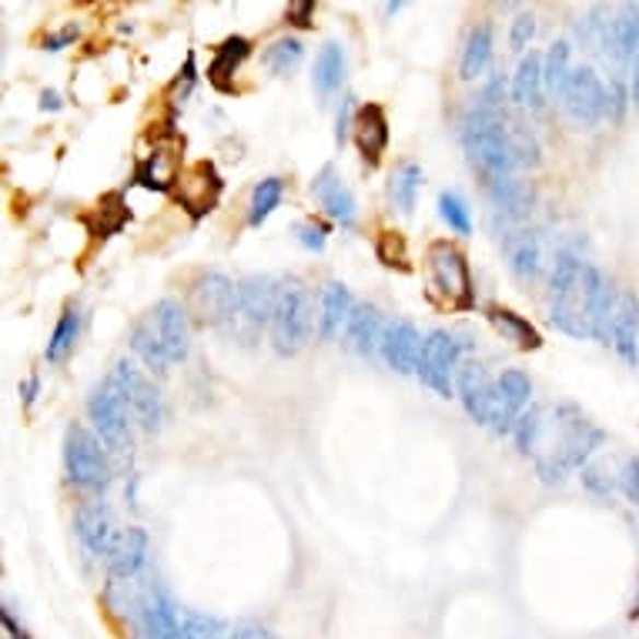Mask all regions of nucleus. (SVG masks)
<instances>
[{"mask_svg":"<svg viewBox=\"0 0 639 639\" xmlns=\"http://www.w3.org/2000/svg\"><path fill=\"white\" fill-rule=\"evenodd\" d=\"M345 71H348V61H345V47L328 40L318 57H315V71H312V88L318 97H332L341 81H345Z\"/></svg>","mask_w":639,"mask_h":639,"instance_id":"31","label":"nucleus"},{"mask_svg":"<svg viewBox=\"0 0 639 639\" xmlns=\"http://www.w3.org/2000/svg\"><path fill=\"white\" fill-rule=\"evenodd\" d=\"M0 623H4V629H8L11 639H34L31 629L14 616V606H11V603H4V609H0Z\"/></svg>","mask_w":639,"mask_h":639,"instance_id":"48","label":"nucleus"},{"mask_svg":"<svg viewBox=\"0 0 639 639\" xmlns=\"http://www.w3.org/2000/svg\"><path fill=\"white\" fill-rule=\"evenodd\" d=\"M221 195H224V178L218 174L214 161H198V164H191V167L182 174L178 188H174V201H178V205L185 208V214H188L191 221L208 218V214L218 208Z\"/></svg>","mask_w":639,"mask_h":639,"instance_id":"15","label":"nucleus"},{"mask_svg":"<svg viewBox=\"0 0 639 639\" xmlns=\"http://www.w3.org/2000/svg\"><path fill=\"white\" fill-rule=\"evenodd\" d=\"M502 248H506V258H509V268L519 275V278H539L543 268H546V248H543V239L536 228H526V224H506V235H502Z\"/></svg>","mask_w":639,"mask_h":639,"instance_id":"20","label":"nucleus"},{"mask_svg":"<svg viewBox=\"0 0 639 639\" xmlns=\"http://www.w3.org/2000/svg\"><path fill=\"white\" fill-rule=\"evenodd\" d=\"M255 44L242 34H231L224 37L218 47H214V57H211V65H208V81L211 88H218L221 94H231L235 91V74L245 68V61L252 57Z\"/></svg>","mask_w":639,"mask_h":639,"instance_id":"25","label":"nucleus"},{"mask_svg":"<svg viewBox=\"0 0 639 639\" xmlns=\"http://www.w3.org/2000/svg\"><path fill=\"white\" fill-rule=\"evenodd\" d=\"M629 97H632V104H639V54L629 65Z\"/></svg>","mask_w":639,"mask_h":639,"instance_id":"52","label":"nucleus"},{"mask_svg":"<svg viewBox=\"0 0 639 639\" xmlns=\"http://www.w3.org/2000/svg\"><path fill=\"white\" fill-rule=\"evenodd\" d=\"M312 195L332 221H338L341 228H356V218H359L356 195L338 178V171L332 164H325L312 178Z\"/></svg>","mask_w":639,"mask_h":639,"instance_id":"21","label":"nucleus"},{"mask_svg":"<svg viewBox=\"0 0 639 639\" xmlns=\"http://www.w3.org/2000/svg\"><path fill=\"white\" fill-rule=\"evenodd\" d=\"M559 101L566 107V114L583 128H593L606 118V104H609V91L603 84V78L590 68V65H579L569 71Z\"/></svg>","mask_w":639,"mask_h":639,"instance_id":"14","label":"nucleus"},{"mask_svg":"<svg viewBox=\"0 0 639 639\" xmlns=\"http://www.w3.org/2000/svg\"><path fill=\"white\" fill-rule=\"evenodd\" d=\"M352 138H356V148L362 154V161L369 167H375L388 148V118L382 104H362L356 111V125H352Z\"/></svg>","mask_w":639,"mask_h":639,"instance_id":"27","label":"nucleus"},{"mask_svg":"<svg viewBox=\"0 0 639 639\" xmlns=\"http://www.w3.org/2000/svg\"><path fill=\"white\" fill-rule=\"evenodd\" d=\"M455 395L462 398V409L469 413L473 422L499 435H512L515 422L530 409L533 382L522 369H502L499 375H489L479 362H462Z\"/></svg>","mask_w":639,"mask_h":639,"instance_id":"4","label":"nucleus"},{"mask_svg":"<svg viewBox=\"0 0 639 639\" xmlns=\"http://www.w3.org/2000/svg\"><path fill=\"white\" fill-rule=\"evenodd\" d=\"M231 639H278L275 632H268L265 626H252V623H245V626H239V629H231Z\"/></svg>","mask_w":639,"mask_h":639,"instance_id":"49","label":"nucleus"},{"mask_svg":"<svg viewBox=\"0 0 639 639\" xmlns=\"http://www.w3.org/2000/svg\"><path fill=\"white\" fill-rule=\"evenodd\" d=\"M356 97H341V107H338V121H335V141L345 144V138L352 135V125H356Z\"/></svg>","mask_w":639,"mask_h":639,"instance_id":"45","label":"nucleus"},{"mask_svg":"<svg viewBox=\"0 0 639 639\" xmlns=\"http://www.w3.org/2000/svg\"><path fill=\"white\" fill-rule=\"evenodd\" d=\"M74 536L81 543V549L91 556V559H111V549L121 536V526L114 522V512L107 502L94 499V502H84L78 512H74Z\"/></svg>","mask_w":639,"mask_h":639,"instance_id":"16","label":"nucleus"},{"mask_svg":"<svg viewBox=\"0 0 639 639\" xmlns=\"http://www.w3.org/2000/svg\"><path fill=\"white\" fill-rule=\"evenodd\" d=\"M312 18H315V4H312V0H299V4H292V8H288L284 11V21L288 24H292V27H312Z\"/></svg>","mask_w":639,"mask_h":639,"instance_id":"47","label":"nucleus"},{"mask_svg":"<svg viewBox=\"0 0 639 639\" xmlns=\"http://www.w3.org/2000/svg\"><path fill=\"white\" fill-rule=\"evenodd\" d=\"M356 299L348 292L345 281H328L318 295V338L322 341H335L345 335V325L356 312Z\"/></svg>","mask_w":639,"mask_h":639,"instance_id":"26","label":"nucleus"},{"mask_svg":"<svg viewBox=\"0 0 639 639\" xmlns=\"http://www.w3.org/2000/svg\"><path fill=\"white\" fill-rule=\"evenodd\" d=\"M104 600L114 613L125 616L135 639H182L185 616H178V606H174L164 586L158 583L138 586V579H131V583L107 579Z\"/></svg>","mask_w":639,"mask_h":639,"instance_id":"6","label":"nucleus"},{"mask_svg":"<svg viewBox=\"0 0 639 639\" xmlns=\"http://www.w3.org/2000/svg\"><path fill=\"white\" fill-rule=\"evenodd\" d=\"M462 148H466L473 167L483 174V182L512 178L515 167L539 164L536 138L515 125L506 107H486L479 101L462 118Z\"/></svg>","mask_w":639,"mask_h":639,"instance_id":"3","label":"nucleus"},{"mask_svg":"<svg viewBox=\"0 0 639 639\" xmlns=\"http://www.w3.org/2000/svg\"><path fill=\"white\" fill-rule=\"evenodd\" d=\"M281 198H284V182H281V178H265V182H258V185L252 188V201H248V224H252V228H262V224L275 214V208L281 205Z\"/></svg>","mask_w":639,"mask_h":639,"instance_id":"36","label":"nucleus"},{"mask_svg":"<svg viewBox=\"0 0 639 639\" xmlns=\"http://www.w3.org/2000/svg\"><path fill=\"white\" fill-rule=\"evenodd\" d=\"M509 97L519 107H543V101H546L543 54H536V50L522 54V61H519V68L512 74V84H509Z\"/></svg>","mask_w":639,"mask_h":639,"instance_id":"29","label":"nucleus"},{"mask_svg":"<svg viewBox=\"0 0 639 639\" xmlns=\"http://www.w3.org/2000/svg\"><path fill=\"white\" fill-rule=\"evenodd\" d=\"M295 239H299L302 248L322 252L325 242H328V228H322V224H315V221H302V224H295Z\"/></svg>","mask_w":639,"mask_h":639,"instance_id":"44","label":"nucleus"},{"mask_svg":"<svg viewBox=\"0 0 639 639\" xmlns=\"http://www.w3.org/2000/svg\"><path fill=\"white\" fill-rule=\"evenodd\" d=\"M182 148L174 141H158L135 167V182L144 191H158V195H174L182 182Z\"/></svg>","mask_w":639,"mask_h":639,"instance_id":"19","label":"nucleus"},{"mask_svg":"<svg viewBox=\"0 0 639 639\" xmlns=\"http://www.w3.org/2000/svg\"><path fill=\"white\" fill-rule=\"evenodd\" d=\"M148 553H151V539L141 526H125L118 543L111 549V559H107V579L114 583H131L138 579L148 566Z\"/></svg>","mask_w":639,"mask_h":639,"instance_id":"22","label":"nucleus"},{"mask_svg":"<svg viewBox=\"0 0 639 639\" xmlns=\"http://www.w3.org/2000/svg\"><path fill=\"white\" fill-rule=\"evenodd\" d=\"M385 325H388V318L382 315V309H375L369 302H359L356 312H352V318H348V325H345L341 341H345V348H352L356 356L375 359L379 348H382Z\"/></svg>","mask_w":639,"mask_h":639,"instance_id":"24","label":"nucleus"},{"mask_svg":"<svg viewBox=\"0 0 639 639\" xmlns=\"http://www.w3.org/2000/svg\"><path fill=\"white\" fill-rule=\"evenodd\" d=\"M572 71V44L569 40H556L546 54H543V74H546V91L559 94L566 78Z\"/></svg>","mask_w":639,"mask_h":639,"instance_id":"38","label":"nucleus"},{"mask_svg":"<svg viewBox=\"0 0 639 639\" xmlns=\"http://www.w3.org/2000/svg\"><path fill=\"white\" fill-rule=\"evenodd\" d=\"M302 57H305V44L299 37H278L265 47L262 61L275 74H292L302 65Z\"/></svg>","mask_w":639,"mask_h":639,"instance_id":"37","label":"nucleus"},{"mask_svg":"<svg viewBox=\"0 0 639 639\" xmlns=\"http://www.w3.org/2000/svg\"><path fill=\"white\" fill-rule=\"evenodd\" d=\"M65 107V97L57 91H40V111H61Z\"/></svg>","mask_w":639,"mask_h":639,"instance_id":"51","label":"nucleus"},{"mask_svg":"<svg viewBox=\"0 0 639 639\" xmlns=\"http://www.w3.org/2000/svg\"><path fill=\"white\" fill-rule=\"evenodd\" d=\"M111 382L118 385V392L125 395L128 409L135 416V422L144 429V432H158L167 419V409H164V395L161 388L128 359H121L111 372Z\"/></svg>","mask_w":639,"mask_h":639,"instance_id":"12","label":"nucleus"},{"mask_svg":"<svg viewBox=\"0 0 639 639\" xmlns=\"http://www.w3.org/2000/svg\"><path fill=\"white\" fill-rule=\"evenodd\" d=\"M533 37H536V18L533 14L512 18V24H509V44H512V50H526Z\"/></svg>","mask_w":639,"mask_h":639,"instance_id":"43","label":"nucleus"},{"mask_svg":"<svg viewBox=\"0 0 639 639\" xmlns=\"http://www.w3.org/2000/svg\"><path fill=\"white\" fill-rule=\"evenodd\" d=\"M422 345H426V335L416 328V322H409V318H388L385 335H382V348H379V359L395 375H416Z\"/></svg>","mask_w":639,"mask_h":639,"instance_id":"18","label":"nucleus"},{"mask_svg":"<svg viewBox=\"0 0 639 639\" xmlns=\"http://www.w3.org/2000/svg\"><path fill=\"white\" fill-rule=\"evenodd\" d=\"M422 188V167L416 161H402L388 178V201L398 214H413Z\"/></svg>","mask_w":639,"mask_h":639,"instance_id":"34","label":"nucleus"},{"mask_svg":"<svg viewBox=\"0 0 639 639\" xmlns=\"http://www.w3.org/2000/svg\"><path fill=\"white\" fill-rule=\"evenodd\" d=\"M18 392H21V398H24V405H34V398H37V392H40V382H37V375H31V379H24V382L18 385Z\"/></svg>","mask_w":639,"mask_h":639,"instance_id":"50","label":"nucleus"},{"mask_svg":"<svg viewBox=\"0 0 639 639\" xmlns=\"http://www.w3.org/2000/svg\"><path fill=\"white\" fill-rule=\"evenodd\" d=\"M128 345L158 375H164L171 365L185 362L191 356V318L185 305H178L174 299H161L135 322Z\"/></svg>","mask_w":639,"mask_h":639,"instance_id":"5","label":"nucleus"},{"mask_svg":"<svg viewBox=\"0 0 639 639\" xmlns=\"http://www.w3.org/2000/svg\"><path fill=\"white\" fill-rule=\"evenodd\" d=\"M88 419H91L97 439L114 455H131V449H135V416L128 409L125 395L118 392V385L111 382V375L91 388V395H88Z\"/></svg>","mask_w":639,"mask_h":639,"instance_id":"9","label":"nucleus"},{"mask_svg":"<svg viewBox=\"0 0 639 639\" xmlns=\"http://www.w3.org/2000/svg\"><path fill=\"white\" fill-rule=\"evenodd\" d=\"M512 442L533 473L556 486L590 466V455L606 442V432L572 402H539L515 422Z\"/></svg>","mask_w":639,"mask_h":639,"instance_id":"1","label":"nucleus"},{"mask_svg":"<svg viewBox=\"0 0 639 639\" xmlns=\"http://www.w3.org/2000/svg\"><path fill=\"white\" fill-rule=\"evenodd\" d=\"M439 214L455 231V235H469L473 231V211H469L466 198H462L458 191H442L439 195Z\"/></svg>","mask_w":639,"mask_h":639,"instance_id":"40","label":"nucleus"},{"mask_svg":"<svg viewBox=\"0 0 639 639\" xmlns=\"http://www.w3.org/2000/svg\"><path fill=\"white\" fill-rule=\"evenodd\" d=\"M632 619H639V593H636V603H632Z\"/></svg>","mask_w":639,"mask_h":639,"instance_id":"53","label":"nucleus"},{"mask_svg":"<svg viewBox=\"0 0 639 639\" xmlns=\"http://www.w3.org/2000/svg\"><path fill=\"white\" fill-rule=\"evenodd\" d=\"M486 318L506 341H512L515 348H522V352H539L543 348V335L526 315H519L506 305H486Z\"/></svg>","mask_w":639,"mask_h":639,"instance_id":"30","label":"nucleus"},{"mask_svg":"<svg viewBox=\"0 0 639 639\" xmlns=\"http://www.w3.org/2000/svg\"><path fill=\"white\" fill-rule=\"evenodd\" d=\"M315 332H318V312H315L312 288L295 275L281 278V295L268 325L271 348L281 359H292L312 341Z\"/></svg>","mask_w":639,"mask_h":639,"instance_id":"7","label":"nucleus"},{"mask_svg":"<svg viewBox=\"0 0 639 639\" xmlns=\"http://www.w3.org/2000/svg\"><path fill=\"white\" fill-rule=\"evenodd\" d=\"M375 255L385 268H398V271H409V248H405V239L398 231H382L375 239Z\"/></svg>","mask_w":639,"mask_h":639,"instance_id":"41","label":"nucleus"},{"mask_svg":"<svg viewBox=\"0 0 639 639\" xmlns=\"http://www.w3.org/2000/svg\"><path fill=\"white\" fill-rule=\"evenodd\" d=\"M81 37V24H65L61 31H54V34H47L44 37V50H65V47H71L74 40Z\"/></svg>","mask_w":639,"mask_h":639,"instance_id":"46","label":"nucleus"},{"mask_svg":"<svg viewBox=\"0 0 639 639\" xmlns=\"http://www.w3.org/2000/svg\"><path fill=\"white\" fill-rule=\"evenodd\" d=\"M466 352H469V338L462 332H449V328L429 332L422 356H419V369H416L419 382L442 398L455 395V379H458L462 356Z\"/></svg>","mask_w":639,"mask_h":639,"instance_id":"11","label":"nucleus"},{"mask_svg":"<svg viewBox=\"0 0 639 639\" xmlns=\"http://www.w3.org/2000/svg\"><path fill=\"white\" fill-rule=\"evenodd\" d=\"M486 195L496 218H502V224H522L533 211V188L526 182H519L515 174L512 178L486 182Z\"/></svg>","mask_w":639,"mask_h":639,"instance_id":"28","label":"nucleus"},{"mask_svg":"<svg viewBox=\"0 0 639 639\" xmlns=\"http://www.w3.org/2000/svg\"><path fill=\"white\" fill-rule=\"evenodd\" d=\"M281 295V278L275 275H248L245 281H239V328H248L252 335L271 325L275 305Z\"/></svg>","mask_w":639,"mask_h":639,"instance_id":"17","label":"nucleus"},{"mask_svg":"<svg viewBox=\"0 0 639 639\" xmlns=\"http://www.w3.org/2000/svg\"><path fill=\"white\" fill-rule=\"evenodd\" d=\"M606 345L616 348V356L639 365V302L632 292L616 295L613 315H609V328H606Z\"/></svg>","mask_w":639,"mask_h":639,"instance_id":"23","label":"nucleus"},{"mask_svg":"<svg viewBox=\"0 0 639 639\" xmlns=\"http://www.w3.org/2000/svg\"><path fill=\"white\" fill-rule=\"evenodd\" d=\"M195 84H198V65H195V54H188V57H185V65H182V71L174 74V81L167 84L164 97H167L174 107H178V104H185V101L191 97Z\"/></svg>","mask_w":639,"mask_h":639,"instance_id":"42","label":"nucleus"},{"mask_svg":"<svg viewBox=\"0 0 639 639\" xmlns=\"http://www.w3.org/2000/svg\"><path fill=\"white\" fill-rule=\"evenodd\" d=\"M182 639H231V626L208 613H185L182 619Z\"/></svg>","mask_w":639,"mask_h":639,"instance_id":"39","label":"nucleus"},{"mask_svg":"<svg viewBox=\"0 0 639 639\" xmlns=\"http://www.w3.org/2000/svg\"><path fill=\"white\" fill-rule=\"evenodd\" d=\"M191 299L205 325L235 335L239 328V284L221 271H201L191 284Z\"/></svg>","mask_w":639,"mask_h":639,"instance_id":"13","label":"nucleus"},{"mask_svg":"<svg viewBox=\"0 0 639 639\" xmlns=\"http://www.w3.org/2000/svg\"><path fill=\"white\" fill-rule=\"evenodd\" d=\"M81 322L84 318H81V309L78 305H68L61 312V318H57V325H54V332L47 338V348H44V359L50 365H61L74 352V345L81 338Z\"/></svg>","mask_w":639,"mask_h":639,"instance_id":"33","label":"nucleus"},{"mask_svg":"<svg viewBox=\"0 0 639 639\" xmlns=\"http://www.w3.org/2000/svg\"><path fill=\"white\" fill-rule=\"evenodd\" d=\"M429 284L442 299V305L455 312H473L476 309V281L473 268L452 242H432L429 245Z\"/></svg>","mask_w":639,"mask_h":639,"instance_id":"10","label":"nucleus"},{"mask_svg":"<svg viewBox=\"0 0 639 639\" xmlns=\"http://www.w3.org/2000/svg\"><path fill=\"white\" fill-rule=\"evenodd\" d=\"M131 221V211H128V201L121 191H111L104 195L94 211L88 214V224H91V235L97 239H111V235H118V231Z\"/></svg>","mask_w":639,"mask_h":639,"instance_id":"35","label":"nucleus"},{"mask_svg":"<svg viewBox=\"0 0 639 639\" xmlns=\"http://www.w3.org/2000/svg\"><path fill=\"white\" fill-rule=\"evenodd\" d=\"M65 473H68V483L81 492H91V496H101L107 486H111V455H107V445L97 439L94 429L74 422L68 432H65Z\"/></svg>","mask_w":639,"mask_h":639,"instance_id":"8","label":"nucleus"},{"mask_svg":"<svg viewBox=\"0 0 639 639\" xmlns=\"http://www.w3.org/2000/svg\"><path fill=\"white\" fill-rule=\"evenodd\" d=\"M492 47H496V37H492V24H479L469 31L466 37V47H462V61H458V78L462 81H476L489 61H492Z\"/></svg>","mask_w":639,"mask_h":639,"instance_id":"32","label":"nucleus"},{"mask_svg":"<svg viewBox=\"0 0 639 639\" xmlns=\"http://www.w3.org/2000/svg\"><path fill=\"white\" fill-rule=\"evenodd\" d=\"M619 288L586 258L559 252L549 275V322L569 338H593L606 345L609 315Z\"/></svg>","mask_w":639,"mask_h":639,"instance_id":"2","label":"nucleus"}]
</instances>
